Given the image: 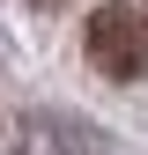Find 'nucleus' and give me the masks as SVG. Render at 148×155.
<instances>
[{
    "instance_id": "1",
    "label": "nucleus",
    "mask_w": 148,
    "mask_h": 155,
    "mask_svg": "<svg viewBox=\"0 0 148 155\" xmlns=\"http://www.w3.org/2000/svg\"><path fill=\"white\" fill-rule=\"evenodd\" d=\"M82 52L104 81H141L148 74V8H133V0L96 8L89 30H82Z\"/></svg>"
}]
</instances>
